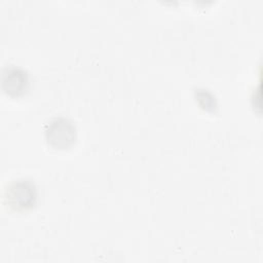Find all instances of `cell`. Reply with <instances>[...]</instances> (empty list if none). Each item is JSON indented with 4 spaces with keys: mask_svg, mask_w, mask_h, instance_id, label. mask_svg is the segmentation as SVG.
<instances>
[{
    "mask_svg": "<svg viewBox=\"0 0 263 263\" xmlns=\"http://www.w3.org/2000/svg\"><path fill=\"white\" fill-rule=\"evenodd\" d=\"M45 140L47 144L59 150L72 147L76 140L75 125L67 118L58 117L52 119L45 128Z\"/></svg>",
    "mask_w": 263,
    "mask_h": 263,
    "instance_id": "7a4b0ae2",
    "label": "cell"
},
{
    "mask_svg": "<svg viewBox=\"0 0 263 263\" xmlns=\"http://www.w3.org/2000/svg\"><path fill=\"white\" fill-rule=\"evenodd\" d=\"M4 199L10 209L18 212L27 211L34 206L37 199V190L31 181L16 180L5 189Z\"/></svg>",
    "mask_w": 263,
    "mask_h": 263,
    "instance_id": "6da1fadb",
    "label": "cell"
},
{
    "mask_svg": "<svg viewBox=\"0 0 263 263\" xmlns=\"http://www.w3.org/2000/svg\"><path fill=\"white\" fill-rule=\"evenodd\" d=\"M1 86L3 91L10 97L23 95L28 87V74L17 67H7L2 71Z\"/></svg>",
    "mask_w": 263,
    "mask_h": 263,
    "instance_id": "3957f363",
    "label": "cell"
}]
</instances>
